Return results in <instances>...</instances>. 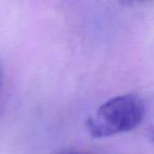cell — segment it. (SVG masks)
<instances>
[{
	"label": "cell",
	"instance_id": "6da1fadb",
	"mask_svg": "<svg viewBox=\"0 0 154 154\" xmlns=\"http://www.w3.org/2000/svg\"><path fill=\"white\" fill-rule=\"evenodd\" d=\"M145 103L136 94L116 96L87 119L86 128L94 138H105L135 129L143 119Z\"/></svg>",
	"mask_w": 154,
	"mask_h": 154
},
{
	"label": "cell",
	"instance_id": "7a4b0ae2",
	"mask_svg": "<svg viewBox=\"0 0 154 154\" xmlns=\"http://www.w3.org/2000/svg\"><path fill=\"white\" fill-rule=\"evenodd\" d=\"M147 135H148V137H149V139H150V140H151L152 143H154V126L150 127V128L148 129Z\"/></svg>",
	"mask_w": 154,
	"mask_h": 154
},
{
	"label": "cell",
	"instance_id": "3957f363",
	"mask_svg": "<svg viewBox=\"0 0 154 154\" xmlns=\"http://www.w3.org/2000/svg\"><path fill=\"white\" fill-rule=\"evenodd\" d=\"M2 76H3L2 68H1V66H0V87H1V82H2Z\"/></svg>",
	"mask_w": 154,
	"mask_h": 154
},
{
	"label": "cell",
	"instance_id": "277c9868",
	"mask_svg": "<svg viewBox=\"0 0 154 154\" xmlns=\"http://www.w3.org/2000/svg\"><path fill=\"white\" fill-rule=\"evenodd\" d=\"M61 154H80V153H77V152H66V153H61Z\"/></svg>",
	"mask_w": 154,
	"mask_h": 154
}]
</instances>
